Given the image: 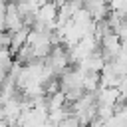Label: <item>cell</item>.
Segmentation results:
<instances>
[{
    "label": "cell",
    "instance_id": "obj_7",
    "mask_svg": "<svg viewBox=\"0 0 127 127\" xmlns=\"http://www.w3.org/2000/svg\"><path fill=\"white\" fill-rule=\"evenodd\" d=\"M58 127H81V125H79V121H77V117H75L73 113H67V115L58 123Z\"/></svg>",
    "mask_w": 127,
    "mask_h": 127
},
{
    "label": "cell",
    "instance_id": "obj_5",
    "mask_svg": "<svg viewBox=\"0 0 127 127\" xmlns=\"http://www.w3.org/2000/svg\"><path fill=\"white\" fill-rule=\"evenodd\" d=\"M8 34H10V48H8V52H10L12 58H14V54L26 44L28 34H30V28L22 26V28H18V30H14V32H8Z\"/></svg>",
    "mask_w": 127,
    "mask_h": 127
},
{
    "label": "cell",
    "instance_id": "obj_2",
    "mask_svg": "<svg viewBox=\"0 0 127 127\" xmlns=\"http://www.w3.org/2000/svg\"><path fill=\"white\" fill-rule=\"evenodd\" d=\"M56 16H58V8H56L54 2H40V8L36 12L38 24H44V26L56 30Z\"/></svg>",
    "mask_w": 127,
    "mask_h": 127
},
{
    "label": "cell",
    "instance_id": "obj_4",
    "mask_svg": "<svg viewBox=\"0 0 127 127\" xmlns=\"http://www.w3.org/2000/svg\"><path fill=\"white\" fill-rule=\"evenodd\" d=\"M18 28H22V16L18 14L16 4L8 2L6 4V12H4V30L6 32H14Z\"/></svg>",
    "mask_w": 127,
    "mask_h": 127
},
{
    "label": "cell",
    "instance_id": "obj_6",
    "mask_svg": "<svg viewBox=\"0 0 127 127\" xmlns=\"http://www.w3.org/2000/svg\"><path fill=\"white\" fill-rule=\"evenodd\" d=\"M46 107H48V111L64 109V107H65L64 93H62V91H58V93H54V95H46Z\"/></svg>",
    "mask_w": 127,
    "mask_h": 127
},
{
    "label": "cell",
    "instance_id": "obj_3",
    "mask_svg": "<svg viewBox=\"0 0 127 127\" xmlns=\"http://www.w3.org/2000/svg\"><path fill=\"white\" fill-rule=\"evenodd\" d=\"M83 10L91 18V22H101L109 14L107 2H103V0H87V2H83Z\"/></svg>",
    "mask_w": 127,
    "mask_h": 127
},
{
    "label": "cell",
    "instance_id": "obj_1",
    "mask_svg": "<svg viewBox=\"0 0 127 127\" xmlns=\"http://www.w3.org/2000/svg\"><path fill=\"white\" fill-rule=\"evenodd\" d=\"M121 50H125V48H123V44L117 40V36L113 32H109V34H105V36L99 38V56L103 58L105 64L111 62V60H115Z\"/></svg>",
    "mask_w": 127,
    "mask_h": 127
},
{
    "label": "cell",
    "instance_id": "obj_8",
    "mask_svg": "<svg viewBox=\"0 0 127 127\" xmlns=\"http://www.w3.org/2000/svg\"><path fill=\"white\" fill-rule=\"evenodd\" d=\"M42 127H58V125H56V123H52V121H48V119H46V123H44V125H42Z\"/></svg>",
    "mask_w": 127,
    "mask_h": 127
}]
</instances>
